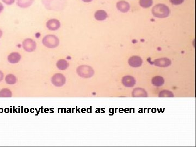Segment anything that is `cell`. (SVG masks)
I'll return each mask as SVG.
<instances>
[{
	"mask_svg": "<svg viewBox=\"0 0 196 147\" xmlns=\"http://www.w3.org/2000/svg\"><path fill=\"white\" fill-rule=\"evenodd\" d=\"M129 64L134 67L137 68L141 66L142 64L143 61L140 57L137 56H133L131 57L128 60Z\"/></svg>",
	"mask_w": 196,
	"mask_h": 147,
	"instance_id": "obj_6",
	"label": "cell"
},
{
	"mask_svg": "<svg viewBox=\"0 0 196 147\" xmlns=\"http://www.w3.org/2000/svg\"><path fill=\"white\" fill-rule=\"evenodd\" d=\"M122 83L126 87H131L135 84V79L133 76H125L122 79Z\"/></svg>",
	"mask_w": 196,
	"mask_h": 147,
	"instance_id": "obj_10",
	"label": "cell"
},
{
	"mask_svg": "<svg viewBox=\"0 0 196 147\" xmlns=\"http://www.w3.org/2000/svg\"><path fill=\"white\" fill-rule=\"evenodd\" d=\"M117 8L119 11H120L122 13H126L130 10V6L129 5V3L125 1L121 0L117 2Z\"/></svg>",
	"mask_w": 196,
	"mask_h": 147,
	"instance_id": "obj_8",
	"label": "cell"
},
{
	"mask_svg": "<svg viewBox=\"0 0 196 147\" xmlns=\"http://www.w3.org/2000/svg\"><path fill=\"white\" fill-rule=\"evenodd\" d=\"M2 1L7 5H12L15 2V0H2Z\"/></svg>",
	"mask_w": 196,
	"mask_h": 147,
	"instance_id": "obj_22",
	"label": "cell"
},
{
	"mask_svg": "<svg viewBox=\"0 0 196 147\" xmlns=\"http://www.w3.org/2000/svg\"><path fill=\"white\" fill-rule=\"evenodd\" d=\"M84 2H90L92 0H82Z\"/></svg>",
	"mask_w": 196,
	"mask_h": 147,
	"instance_id": "obj_25",
	"label": "cell"
},
{
	"mask_svg": "<svg viewBox=\"0 0 196 147\" xmlns=\"http://www.w3.org/2000/svg\"><path fill=\"white\" fill-rule=\"evenodd\" d=\"M170 1L172 5L177 6V5H181L182 3L184 2V0H170Z\"/></svg>",
	"mask_w": 196,
	"mask_h": 147,
	"instance_id": "obj_21",
	"label": "cell"
},
{
	"mask_svg": "<svg viewBox=\"0 0 196 147\" xmlns=\"http://www.w3.org/2000/svg\"><path fill=\"white\" fill-rule=\"evenodd\" d=\"M152 14L158 18H165L169 15L170 10L166 5L157 4L155 5L152 10Z\"/></svg>",
	"mask_w": 196,
	"mask_h": 147,
	"instance_id": "obj_1",
	"label": "cell"
},
{
	"mask_svg": "<svg viewBox=\"0 0 196 147\" xmlns=\"http://www.w3.org/2000/svg\"><path fill=\"white\" fill-rule=\"evenodd\" d=\"M160 97H173V94L170 91L165 90L159 94Z\"/></svg>",
	"mask_w": 196,
	"mask_h": 147,
	"instance_id": "obj_20",
	"label": "cell"
},
{
	"mask_svg": "<svg viewBox=\"0 0 196 147\" xmlns=\"http://www.w3.org/2000/svg\"><path fill=\"white\" fill-rule=\"evenodd\" d=\"M154 64L160 67H167L171 64V61L167 58L157 59L154 61Z\"/></svg>",
	"mask_w": 196,
	"mask_h": 147,
	"instance_id": "obj_9",
	"label": "cell"
},
{
	"mask_svg": "<svg viewBox=\"0 0 196 147\" xmlns=\"http://www.w3.org/2000/svg\"><path fill=\"white\" fill-rule=\"evenodd\" d=\"M3 79V74L0 71V81H1Z\"/></svg>",
	"mask_w": 196,
	"mask_h": 147,
	"instance_id": "obj_24",
	"label": "cell"
},
{
	"mask_svg": "<svg viewBox=\"0 0 196 147\" xmlns=\"http://www.w3.org/2000/svg\"><path fill=\"white\" fill-rule=\"evenodd\" d=\"M23 49L27 52H32L36 49V43L30 38L23 40L22 43Z\"/></svg>",
	"mask_w": 196,
	"mask_h": 147,
	"instance_id": "obj_5",
	"label": "cell"
},
{
	"mask_svg": "<svg viewBox=\"0 0 196 147\" xmlns=\"http://www.w3.org/2000/svg\"><path fill=\"white\" fill-rule=\"evenodd\" d=\"M140 5L144 8H148L153 5V0H140Z\"/></svg>",
	"mask_w": 196,
	"mask_h": 147,
	"instance_id": "obj_19",
	"label": "cell"
},
{
	"mask_svg": "<svg viewBox=\"0 0 196 147\" xmlns=\"http://www.w3.org/2000/svg\"><path fill=\"white\" fill-rule=\"evenodd\" d=\"M47 27L50 30H57L61 27V23L57 19H51L47 22Z\"/></svg>",
	"mask_w": 196,
	"mask_h": 147,
	"instance_id": "obj_7",
	"label": "cell"
},
{
	"mask_svg": "<svg viewBox=\"0 0 196 147\" xmlns=\"http://www.w3.org/2000/svg\"><path fill=\"white\" fill-rule=\"evenodd\" d=\"M12 96V92L7 88L2 89L0 91V97L8 98Z\"/></svg>",
	"mask_w": 196,
	"mask_h": 147,
	"instance_id": "obj_18",
	"label": "cell"
},
{
	"mask_svg": "<svg viewBox=\"0 0 196 147\" xmlns=\"http://www.w3.org/2000/svg\"><path fill=\"white\" fill-rule=\"evenodd\" d=\"M2 31L0 30V38L2 36Z\"/></svg>",
	"mask_w": 196,
	"mask_h": 147,
	"instance_id": "obj_26",
	"label": "cell"
},
{
	"mask_svg": "<svg viewBox=\"0 0 196 147\" xmlns=\"http://www.w3.org/2000/svg\"><path fill=\"white\" fill-rule=\"evenodd\" d=\"M34 0H17V5L22 8H25L31 6Z\"/></svg>",
	"mask_w": 196,
	"mask_h": 147,
	"instance_id": "obj_14",
	"label": "cell"
},
{
	"mask_svg": "<svg viewBox=\"0 0 196 147\" xmlns=\"http://www.w3.org/2000/svg\"><path fill=\"white\" fill-rule=\"evenodd\" d=\"M76 71L78 75L83 78L92 77L94 74L93 69L88 65H80L77 68Z\"/></svg>",
	"mask_w": 196,
	"mask_h": 147,
	"instance_id": "obj_3",
	"label": "cell"
},
{
	"mask_svg": "<svg viewBox=\"0 0 196 147\" xmlns=\"http://www.w3.org/2000/svg\"><path fill=\"white\" fill-rule=\"evenodd\" d=\"M56 65H57V67L59 70H64L67 69L69 66V63L65 59H61L57 62Z\"/></svg>",
	"mask_w": 196,
	"mask_h": 147,
	"instance_id": "obj_15",
	"label": "cell"
},
{
	"mask_svg": "<svg viewBox=\"0 0 196 147\" xmlns=\"http://www.w3.org/2000/svg\"><path fill=\"white\" fill-rule=\"evenodd\" d=\"M94 17L96 20L103 21L108 18V13L104 10H98L95 13Z\"/></svg>",
	"mask_w": 196,
	"mask_h": 147,
	"instance_id": "obj_12",
	"label": "cell"
},
{
	"mask_svg": "<svg viewBox=\"0 0 196 147\" xmlns=\"http://www.w3.org/2000/svg\"><path fill=\"white\" fill-rule=\"evenodd\" d=\"M66 82L65 77L62 74L57 73L54 74L51 78V82L56 87L63 86Z\"/></svg>",
	"mask_w": 196,
	"mask_h": 147,
	"instance_id": "obj_4",
	"label": "cell"
},
{
	"mask_svg": "<svg viewBox=\"0 0 196 147\" xmlns=\"http://www.w3.org/2000/svg\"><path fill=\"white\" fill-rule=\"evenodd\" d=\"M164 79L161 76H155L153 77L152 80V84L157 87L161 86L164 84Z\"/></svg>",
	"mask_w": 196,
	"mask_h": 147,
	"instance_id": "obj_16",
	"label": "cell"
},
{
	"mask_svg": "<svg viewBox=\"0 0 196 147\" xmlns=\"http://www.w3.org/2000/svg\"><path fill=\"white\" fill-rule=\"evenodd\" d=\"M132 96L133 97H147V93L143 89L137 88L133 90Z\"/></svg>",
	"mask_w": 196,
	"mask_h": 147,
	"instance_id": "obj_13",
	"label": "cell"
},
{
	"mask_svg": "<svg viewBox=\"0 0 196 147\" xmlns=\"http://www.w3.org/2000/svg\"><path fill=\"white\" fill-rule=\"evenodd\" d=\"M43 45L50 49H54L59 46V40L56 35H49L45 37L42 40Z\"/></svg>",
	"mask_w": 196,
	"mask_h": 147,
	"instance_id": "obj_2",
	"label": "cell"
},
{
	"mask_svg": "<svg viewBox=\"0 0 196 147\" xmlns=\"http://www.w3.org/2000/svg\"><path fill=\"white\" fill-rule=\"evenodd\" d=\"M21 58V56L20 54L18 52H12L8 55V61L10 63L15 64V63H18L19 61H20Z\"/></svg>",
	"mask_w": 196,
	"mask_h": 147,
	"instance_id": "obj_11",
	"label": "cell"
},
{
	"mask_svg": "<svg viewBox=\"0 0 196 147\" xmlns=\"http://www.w3.org/2000/svg\"><path fill=\"white\" fill-rule=\"evenodd\" d=\"M3 9H4V6H3V5L1 3H0V13H1V12H2Z\"/></svg>",
	"mask_w": 196,
	"mask_h": 147,
	"instance_id": "obj_23",
	"label": "cell"
},
{
	"mask_svg": "<svg viewBox=\"0 0 196 147\" xmlns=\"http://www.w3.org/2000/svg\"><path fill=\"white\" fill-rule=\"evenodd\" d=\"M5 81L8 84H15L16 82V78L14 75L9 74L5 77Z\"/></svg>",
	"mask_w": 196,
	"mask_h": 147,
	"instance_id": "obj_17",
	"label": "cell"
}]
</instances>
